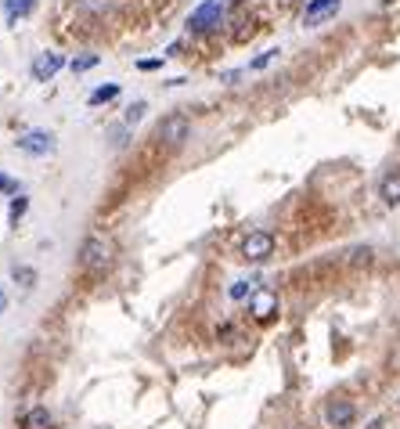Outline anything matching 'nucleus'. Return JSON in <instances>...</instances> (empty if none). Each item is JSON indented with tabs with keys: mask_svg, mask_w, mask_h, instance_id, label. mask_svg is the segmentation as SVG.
<instances>
[{
	"mask_svg": "<svg viewBox=\"0 0 400 429\" xmlns=\"http://www.w3.org/2000/svg\"><path fill=\"white\" fill-rule=\"evenodd\" d=\"M65 69V58L61 54H54V51H44V54H37V61H33V80H40V83H47L54 73H61Z\"/></svg>",
	"mask_w": 400,
	"mask_h": 429,
	"instance_id": "obj_9",
	"label": "nucleus"
},
{
	"mask_svg": "<svg viewBox=\"0 0 400 429\" xmlns=\"http://www.w3.org/2000/svg\"><path fill=\"white\" fill-rule=\"evenodd\" d=\"M80 263L87 271H105L112 263V245L105 238H87L83 249H80Z\"/></svg>",
	"mask_w": 400,
	"mask_h": 429,
	"instance_id": "obj_3",
	"label": "nucleus"
},
{
	"mask_svg": "<svg viewBox=\"0 0 400 429\" xmlns=\"http://www.w3.org/2000/svg\"><path fill=\"white\" fill-rule=\"evenodd\" d=\"M94 66H98V54H83V58L73 61V73H87V69H94Z\"/></svg>",
	"mask_w": 400,
	"mask_h": 429,
	"instance_id": "obj_15",
	"label": "nucleus"
},
{
	"mask_svg": "<svg viewBox=\"0 0 400 429\" xmlns=\"http://www.w3.org/2000/svg\"><path fill=\"white\" fill-rule=\"evenodd\" d=\"M15 282H22V285H33V282H37V274L29 271V267H15Z\"/></svg>",
	"mask_w": 400,
	"mask_h": 429,
	"instance_id": "obj_16",
	"label": "nucleus"
},
{
	"mask_svg": "<svg viewBox=\"0 0 400 429\" xmlns=\"http://www.w3.org/2000/svg\"><path fill=\"white\" fill-rule=\"evenodd\" d=\"M18 151H25V156H47V151L54 148V137L44 134V130H25L18 141H15Z\"/></svg>",
	"mask_w": 400,
	"mask_h": 429,
	"instance_id": "obj_6",
	"label": "nucleus"
},
{
	"mask_svg": "<svg viewBox=\"0 0 400 429\" xmlns=\"http://www.w3.org/2000/svg\"><path fill=\"white\" fill-rule=\"evenodd\" d=\"M249 314L256 321H270L274 314H278V292H270V289H256L249 296Z\"/></svg>",
	"mask_w": 400,
	"mask_h": 429,
	"instance_id": "obj_5",
	"label": "nucleus"
},
{
	"mask_svg": "<svg viewBox=\"0 0 400 429\" xmlns=\"http://www.w3.org/2000/svg\"><path fill=\"white\" fill-rule=\"evenodd\" d=\"M115 94H119V87H115V83H108V87H98L94 94H90V105H101V101H112Z\"/></svg>",
	"mask_w": 400,
	"mask_h": 429,
	"instance_id": "obj_13",
	"label": "nucleus"
},
{
	"mask_svg": "<svg viewBox=\"0 0 400 429\" xmlns=\"http://www.w3.org/2000/svg\"><path fill=\"white\" fill-rule=\"evenodd\" d=\"M227 4H231V0H206V4H199L188 15V29H192V33H209V29H217L224 22V8Z\"/></svg>",
	"mask_w": 400,
	"mask_h": 429,
	"instance_id": "obj_1",
	"label": "nucleus"
},
{
	"mask_svg": "<svg viewBox=\"0 0 400 429\" xmlns=\"http://www.w3.org/2000/svg\"><path fill=\"white\" fill-rule=\"evenodd\" d=\"M0 192H18V184H15L11 177H4V173H0Z\"/></svg>",
	"mask_w": 400,
	"mask_h": 429,
	"instance_id": "obj_20",
	"label": "nucleus"
},
{
	"mask_svg": "<svg viewBox=\"0 0 400 429\" xmlns=\"http://www.w3.org/2000/svg\"><path fill=\"white\" fill-rule=\"evenodd\" d=\"M22 425H25V429H51V415H47V408H29Z\"/></svg>",
	"mask_w": 400,
	"mask_h": 429,
	"instance_id": "obj_11",
	"label": "nucleus"
},
{
	"mask_svg": "<svg viewBox=\"0 0 400 429\" xmlns=\"http://www.w3.org/2000/svg\"><path fill=\"white\" fill-rule=\"evenodd\" d=\"M25 209H29V202H25V199L18 195V199L11 202V220H18V217H22V213H25Z\"/></svg>",
	"mask_w": 400,
	"mask_h": 429,
	"instance_id": "obj_17",
	"label": "nucleus"
},
{
	"mask_svg": "<svg viewBox=\"0 0 400 429\" xmlns=\"http://www.w3.org/2000/svg\"><path fill=\"white\" fill-rule=\"evenodd\" d=\"M274 58H278V51H263V54H260V58L253 61V69H263V66H270Z\"/></svg>",
	"mask_w": 400,
	"mask_h": 429,
	"instance_id": "obj_18",
	"label": "nucleus"
},
{
	"mask_svg": "<svg viewBox=\"0 0 400 429\" xmlns=\"http://www.w3.org/2000/svg\"><path fill=\"white\" fill-rule=\"evenodd\" d=\"M141 116H144V101H137V105H130V108H127V123H137Z\"/></svg>",
	"mask_w": 400,
	"mask_h": 429,
	"instance_id": "obj_19",
	"label": "nucleus"
},
{
	"mask_svg": "<svg viewBox=\"0 0 400 429\" xmlns=\"http://www.w3.org/2000/svg\"><path fill=\"white\" fill-rule=\"evenodd\" d=\"M339 4H343V0H311V4H306V11H303V25H306V29L321 25L325 18H332L335 11H339Z\"/></svg>",
	"mask_w": 400,
	"mask_h": 429,
	"instance_id": "obj_8",
	"label": "nucleus"
},
{
	"mask_svg": "<svg viewBox=\"0 0 400 429\" xmlns=\"http://www.w3.org/2000/svg\"><path fill=\"white\" fill-rule=\"evenodd\" d=\"M368 429H382V418H375V422H372V425H368Z\"/></svg>",
	"mask_w": 400,
	"mask_h": 429,
	"instance_id": "obj_22",
	"label": "nucleus"
},
{
	"mask_svg": "<svg viewBox=\"0 0 400 429\" xmlns=\"http://www.w3.org/2000/svg\"><path fill=\"white\" fill-rule=\"evenodd\" d=\"M33 4H37V0H4V11H8V18L15 22L18 15H25L29 8H33Z\"/></svg>",
	"mask_w": 400,
	"mask_h": 429,
	"instance_id": "obj_12",
	"label": "nucleus"
},
{
	"mask_svg": "<svg viewBox=\"0 0 400 429\" xmlns=\"http://www.w3.org/2000/svg\"><path fill=\"white\" fill-rule=\"evenodd\" d=\"M274 253V235L270 231H249L242 242V256L249 263H263L267 256Z\"/></svg>",
	"mask_w": 400,
	"mask_h": 429,
	"instance_id": "obj_4",
	"label": "nucleus"
},
{
	"mask_svg": "<svg viewBox=\"0 0 400 429\" xmlns=\"http://www.w3.org/2000/svg\"><path fill=\"white\" fill-rule=\"evenodd\" d=\"M188 134H192V119L184 116V112H170V116L159 123V130H156V137H159L166 148H180L184 141H188Z\"/></svg>",
	"mask_w": 400,
	"mask_h": 429,
	"instance_id": "obj_2",
	"label": "nucleus"
},
{
	"mask_svg": "<svg viewBox=\"0 0 400 429\" xmlns=\"http://www.w3.org/2000/svg\"><path fill=\"white\" fill-rule=\"evenodd\" d=\"M379 199L386 206H400V170H389L382 180H379Z\"/></svg>",
	"mask_w": 400,
	"mask_h": 429,
	"instance_id": "obj_10",
	"label": "nucleus"
},
{
	"mask_svg": "<svg viewBox=\"0 0 400 429\" xmlns=\"http://www.w3.org/2000/svg\"><path fill=\"white\" fill-rule=\"evenodd\" d=\"M253 292H256V289H253V282H235V285L227 289V296H231V299H249Z\"/></svg>",
	"mask_w": 400,
	"mask_h": 429,
	"instance_id": "obj_14",
	"label": "nucleus"
},
{
	"mask_svg": "<svg viewBox=\"0 0 400 429\" xmlns=\"http://www.w3.org/2000/svg\"><path fill=\"white\" fill-rule=\"evenodd\" d=\"M354 418H357V408H354L350 401H328V408H325V422H328L332 429H350Z\"/></svg>",
	"mask_w": 400,
	"mask_h": 429,
	"instance_id": "obj_7",
	"label": "nucleus"
},
{
	"mask_svg": "<svg viewBox=\"0 0 400 429\" xmlns=\"http://www.w3.org/2000/svg\"><path fill=\"white\" fill-rule=\"evenodd\" d=\"M4 306H8V296H4V289H0V314H4Z\"/></svg>",
	"mask_w": 400,
	"mask_h": 429,
	"instance_id": "obj_21",
	"label": "nucleus"
}]
</instances>
